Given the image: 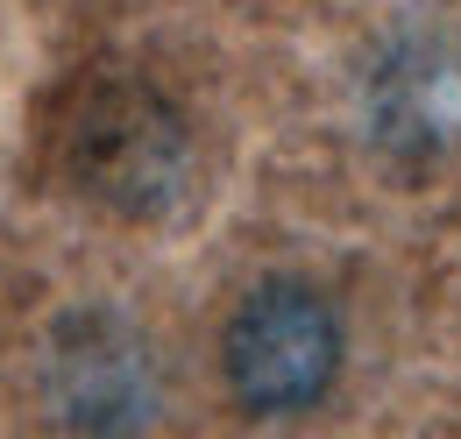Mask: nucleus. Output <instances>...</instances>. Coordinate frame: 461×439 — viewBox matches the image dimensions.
<instances>
[{
  "label": "nucleus",
  "mask_w": 461,
  "mask_h": 439,
  "mask_svg": "<svg viewBox=\"0 0 461 439\" xmlns=\"http://www.w3.org/2000/svg\"><path fill=\"white\" fill-rule=\"evenodd\" d=\"M221 362H228V383L249 411H305L334 383V362H341L334 305L320 291L277 276L256 298H241V312L228 319V340H221Z\"/></svg>",
  "instance_id": "f257e3e1"
}]
</instances>
